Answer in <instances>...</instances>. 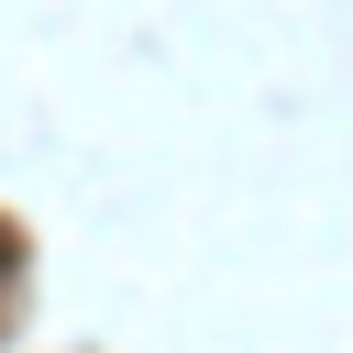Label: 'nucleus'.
I'll return each mask as SVG.
<instances>
[{"mask_svg":"<svg viewBox=\"0 0 353 353\" xmlns=\"http://www.w3.org/2000/svg\"><path fill=\"white\" fill-rule=\"evenodd\" d=\"M0 265H11V232H0Z\"/></svg>","mask_w":353,"mask_h":353,"instance_id":"nucleus-1","label":"nucleus"}]
</instances>
